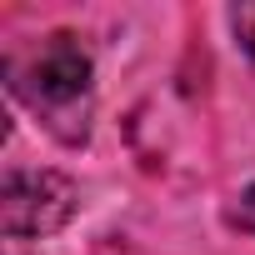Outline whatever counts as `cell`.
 Here are the masks:
<instances>
[{
    "instance_id": "6da1fadb",
    "label": "cell",
    "mask_w": 255,
    "mask_h": 255,
    "mask_svg": "<svg viewBox=\"0 0 255 255\" xmlns=\"http://www.w3.org/2000/svg\"><path fill=\"white\" fill-rule=\"evenodd\" d=\"M10 75H15V90L40 110H70V105H80L85 95H90V55L80 50V40L75 35H45L25 60H15L10 65Z\"/></svg>"
},
{
    "instance_id": "7a4b0ae2",
    "label": "cell",
    "mask_w": 255,
    "mask_h": 255,
    "mask_svg": "<svg viewBox=\"0 0 255 255\" xmlns=\"http://www.w3.org/2000/svg\"><path fill=\"white\" fill-rule=\"evenodd\" d=\"M75 185L55 170H10L0 185V225L5 235H50L70 220Z\"/></svg>"
},
{
    "instance_id": "3957f363",
    "label": "cell",
    "mask_w": 255,
    "mask_h": 255,
    "mask_svg": "<svg viewBox=\"0 0 255 255\" xmlns=\"http://www.w3.org/2000/svg\"><path fill=\"white\" fill-rule=\"evenodd\" d=\"M235 35H240V45H245V55L255 60V0H250V5H235Z\"/></svg>"
},
{
    "instance_id": "277c9868",
    "label": "cell",
    "mask_w": 255,
    "mask_h": 255,
    "mask_svg": "<svg viewBox=\"0 0 255 255\" xmlns=\"http://www.w3.org/2000/svg\"><path fill=\"white\" fill-rule=\"evenodd\" d=\"M235 225H240V230H250V235H255V185H250V190H245V195H240V205H235Z\"/></svg>"
}]
</instances>
